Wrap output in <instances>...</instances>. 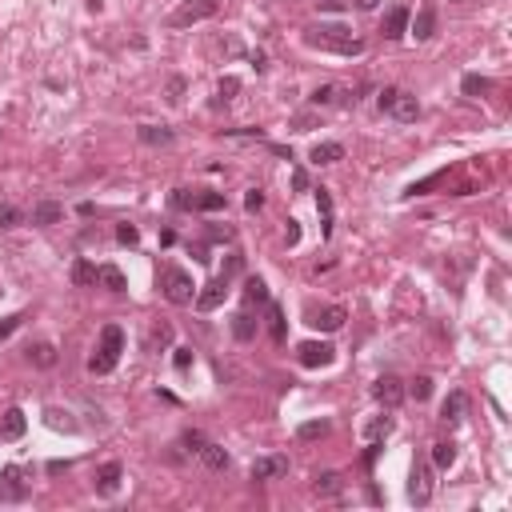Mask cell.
Returning <instances> with one entry per match:
<instances>
[{"mask_svg": "<svg viewBox=\"0 0 512 512\" xmlns=\"http://www.w3.org/2000/svg\"><path fill=\"white\" fill-rule=\"evenodd\" d=\"M304 40H308L312 48L340 52V56H360V52H365V40L352 36L344 24H312V29H304Z\"/></svg>", "mask_w": 512, "mask_h": 512, "instance_id": "1", "label": "cell"}, {"mask_svg": "<svg viewBox=\"0 0 512 512\" xmlns=\"http://www.w3.org/2000/svg\"><path fill=\"white\" fill-rule=\"evenodd\" d=\"M120 352H125V328L120 324H104L100 328V349L93 352V360H88V372L96 376H109L116 360H120Z\"/></svg>", "mask_w": 512, "mask_h": 512, "instance_id": "2", "label": "cell"}, {"mask_svg": "<svg viewBox=\"0 0 512 512\" xmlns=\"http://www.w3.org/2000/svg\"><path fill=\"white\" fill-rule=\"evenodd\" d=\"M160 292H164V301L176 304V308H184V304L196 301L192 276L184 269H176V264H164V269H160Z\"/></svg>", "mask_w": 512, "mask_h": 512, "instance_id": "3", "label": "cell"}, {"mask_svg": "<svg viewBox=\"0 0 512 512\" xmlns=\"http://www.w3.org/2000/svg\"><path fill=\"white\" fill-rule=\"evenodd\" d=\"M376 104H381V112H392L400 125H413L416 116H420V100L413 93H404V88H384L376 96Z\"/></svg>", "mask_w": 512, "mask_h": 512, "instance_id": "4", "label": "cell"}, {"mask_svg": "<svg viewBox=\"0 0 512 512\" xmlns=\"http://www.w3.org/2000/svg\"><path fill=\"white\" fill-rule=\"evenodd\" d=\"M216 0H189V4H180L173 16H168V24L173 29H189V24H200V20H208V16H216Z\"/></svg>", "mask_w": 512, "mask_h": 512, "instance_id": "5", "label": "cell"}, {"mask_svg": "<svg viewBox=\"0 0 512 512\" xmlns=\"http://www.w3.org/2000/svg\"><path fill=\"white\" fill-rule=\"evenodd\" d=\"M432 493H436V480H432V468L424 461H416L413 464V480H408V496H413V504H429Z\"/></svg>", "mask_w": 512, "mask_h": 512, "instance_id": "6", "label": "cell"}, {"mask_svg": "<svg viewBox=\"0 0 512 512\" xmlns=\"http://www.w3.org/2000/svg\"><path fill=\"white\" fill-rule=\"evenodd\" d=\"M304 368H328L336 360V349L333 344H324V340H304L301 349H296Z\"/></svg>", "mask_w": 512, "mask_h": 512, "instance_id": "7", "label": "cell"}, {"mask_svg": "<svg viewBox=\"0 0 512 512\" xmlns=\"http://www.w3.org/2000/svg\"><path fill=\"white\" fill-rule=\"evenodd\" d=\"M224 296H228V280L216 276V280H208V285L196 292V308H200V312H212V308L224 304Z\"/></svg>", "mask_w": 512, "mask_h": 512, "instance_id": "8", "label": "cell"}, {"mask_svg": "<svg viewBox=\"0 0 512 512\" xmlns=\"http://www.w3.org/2000/svg\"><path fill=\"white\" fill-rule=\"evenodd\" d=\"M120 480H125V468H120L116 461L100 464V468H96V493H100V496H116V493H120Z\"/></svg>", "mask_w": 512, "mask_h": 512, "instance_id": "9", "label": "cell"}, {"mask_svg": "<svg viewBox=\"0 0 512 512\" xmlns=\"http://www.w3.org/2000/svg\"><path fill=\"white\" fill-rule=\"evenodd\" d=\"M29 496V488H24V472L16 468V464H8L4 472H0V500H24Z\"/></svg>", "mask_w": 512, "mask_h": 512, "instance_id": "10", "label": "cell"}, {"mask_svg": "<svg viewBox=\"0 0 512 512\" xmlns=\"http://www.w3.org/2000/svg\"><path fill=\"white\" fill-rule=\"evenodd\" d=\"M408 24H413V36L416 40H429L432 32H436V4H420L416 8V16H408Z\"/></svg>", "mask_w": 512, "mask_h": 512, "instance_id": "11", "label": "cell"}, {"mask_svg": "<svg viewBox=\"0 0 512 512\" xmlns=\"http://www.w3.org/2000/svg\"><path fill=\"white\" fill-rule=\"evenodd\" d=\"M408 8H404V4H397V8H388V13H384V20H381V32L384 36H388V40H400V36H404V32H408Z\"/></svg>", "mask_w": 512, "mask_h": 512, "instance_id": "12", "label": "cell"}, {"mask_svg": "<svg viewBox=\"0 0 512 512\" xmlns=\"http://www.w3.org/2000/svg\"><path fill=\"white\" fill-rule=\"evenodd\" d=\"M372 397L381 400L384 408H397L400 400H404V384H400L397 376H381V381H376V388H372Z\"/></svg>", "mask_w": 512, "mask_h": 512, "instance_id": "13", "label": "cell"}, {"mask_svg": "<svg viewBox=\"0 0 512 512\" xmlns=\"http://www.w3.org/2000/svg\"><path fill=\"white\" fill-rule=\"evenodd\" d=\"M288 472V456H260L253 461V480H272Z\"/></svg>", "mask_w": 512, "mask_h": 512, "instance_id": "14", "label": "cell"}, {"mask_svg": "<svg viewBox=\"0 0 512 512\" xmlns=\"http://www.w3.org/2000/svg\"><path fill=\"white\" fill-rule=\"evenodd\" d=\"M24 429H29V420H24L20 408H8V413L0 416V440H20Z\"/></svg>", "mask_w": 512, "mask_h": 512, "instance_id": "15", "label": "cell"}, {"mask_svg": "<svg viewBox=\"0 0 512 512\" xmlns=\"http://www.w3.org/2000/svg\"><path fill=\"white\" fill-rule=\"evenodd\" d=\"M464 413H468V397L464 392H448V400L440 404V420L445 424H461Z\"/></svg>", "mask_w": 512, "mask_h": 512, "instance_id": "16", "label": "cell"}, {"mask_svg": "<svg viewBox=\"0 0 512 512\" xmlns=\"http://www.w3.org/2000/svg\"><path fill=\"white\" fill-rule=\"evenodd\" d=\"M344 320H349V312H344L340 304H333V308L317 312V317L308 320V324H317V328H324V333H336V328H344Z\"/></svg>", "mask_w": 512, "mask_h": 512, "instance_id": "17", "label": "cell"}, {"mask_svg": "<svg viewBox=\"0 0 512 512\" xmlns=\"http://www.w3.org/2000/svg\"><path fill=\"white\" fill-rule=\"evenodd\" d=\"M61 216H64V205H56V200H40V205H32V224H40V228L56 224Z\"/></svg>", "mask_w": 512, "mask_h": 512, "instance_id": "18", "label": "cell"}, {"mask_svg": "<svg viewBox=\"0 0 512 512\" xmlns=\"http://www.w3.org/2000/svg\"><path fill=\"white\" fill-rule=\"evenodd\" d=\"M96 280L109 288V292H125V288H128L125 272L116 269V264H100V269H96Z\"/></svg>", "mask_w": 512, "mask_h": 512, "instance_id": "19", "label": "cell"}, {"mask_svg": "<svg viewBox=\"0 0 512 512\" xmlns=\"http://www.w3.org/2000/svg\"><path fill=\"white\" fill-rule=\"evenodd\" d=\"M308 160L312 164H336V160H344V148L336 141H324V144H317L312 152H308Z\"/></svg>", "mask_w": 512, "mask_h": 512, "instance_id": "20", "label": "cell"}, {"mask_svg": "<svg viewBox=\"0 0 512 512\" xmlns=\"http://www.w3.org/2000/svg\"><path fill=\"white\" fill-rule=\"evenodd\" d=\"M29 360L36 368H52L56 365V344H48V340H40V344H29Z\"/></svg>", "mask_w": 512, "mask_h": 512, "instance_id": "21", "label": "cell"}, {"mask_svg": "<svg viewBox=\"0 0 512 512\" xmlns=\"http://www.w3.org/2000/svg\"><path fill=\"white\" fill-rule=\"evenodd\" d=\"M317 212H320V232L333 237V196H328V189H317Z\"/></svg>", "mask_w": 512, "mask_h": 512, "instance_id": "22", "label": "cell"}, {"mask_svg": "<svg viewBox=\"0 0 512 512\" xmlns=\"http://www.w3.org/2000/svg\"><path fill=\"white\" fill-rule=\"evenodd\" d=\"M200 461L212 468V472H221V468H228V452H224L221 445H212V440H205V448H200Z\"/></svg>", "mask_w": 512, "mask_h": 512, "instance_id": "23", "label": "cell"}, {"mask_svg": "<svg viewBox=\"0 0 512 512\" xmlns=\"http://www.w3.org/2000/svg\"><path fill=\"white\" fill-rule=\"evenodd\" d=\"M141 141L144 144H173V128H164V125H141Z\"/></svg>", "mask_w": 512, "mask_h": 512, "instance_id": "24", "label": "cell"}, {"mask_svg": "<svg viewBox=\"0 0 512 512\" xmlns=\"http://www.w3.org/2000/svg\"><path fill=\"white\" fill-rule=\"evenodd\" d=\"M244 301L248 304H269V285H264L260 276H248V280H244Z\"/></svg>", "mask_w": 512, "mask_h": 512, "instance_id": "25", "label": "cell"}, {"mask_svg": "<svg viewBox=\"0 0 512 512\" xmlns=\"http://www.w3.org/2000/svg\"><path fill=\"white\" fill-rule=\"evenodd\" d=\"M232 336H237V340H253V336H256L253 312H237V317H232Z\"/></svg>", "mask_w": 512, "mask_h": 512, "instance_id": "26", "label": "cell"}, {"mask_svg": "<svg viewBox=\"0 0 512 512\" xmlns=\"http://www.w3.org/2000/svg\"><path fill=\"white\" fill-rule=\"evenodd\" d=\"M452 461H456V445H452V440L432 445V464H436V468H452Z\"/></svg>", "mask_w": 512, "mask_h": 512, "instance_id": "27", "label": "cell"}, {"mask_svg": "<svg viewBox=\"0 0 512 512\" xmlns=\"http://www.w3.org/2000/svg\"><path fill=\"white\" fill-rule=\"evenodd\" d=\"M196 212H221L224 208V192H196Z\"/></svg>", "mask_w": 512, "mask_h": 512, "instance_id": "28", "label": "cell"}, {"mask_svg": "<svg viewBox=\"0 0 512 512\" xmlns=\"http://www.w3.org/2000/svg\"><path fill=\"white\" fill-rule=\"evenodd\" d=\"M72 285H77V288L96 285V269L88 264V260H77V264H72Z\"/></svg>", "mask_w": 512, "mask_h": 512, "instance_id": "29", "label": "cell"}, {"mask_svg": "<svg viewBox=\"0 0 512 512\" xmlns=\"http://www.w3.org/2000/svg\"><path fill=\"white\" fill-rule=\"evenodd\" d=\"M461 88H464V96H480V93H493V80H488V77H477V72H472V77L461 80Z\"/></svg>", "mask_w": 512, "mask_h": 512, "instance_id": "30", "label": "cell"}, {"mask_svg": "<svg viewBox=\"0 0 512 512\" xmlns=\"http://www.w3.org/2000/svg\"><path fill=\"white\" fill-rule=\"evenodd\" d=\"M48 424H52V429H61V432H77V420H72V416L68 413H61V408H48Z\"/></svg>", "mask_w": 512, "mask_h": 512, "instance_id": "31", "label": "cell"}, {"mask_svg": "<svg viewBox=\"0 0 512 512\" xmlns=\"http://www.w3.org/2000/svg\"><path fill=\"white\" fill-rule=\"evenodd\" d=\"M296 436L301 440H320V436H328V420H308V424H301Z\"/></svg>", "mask_w": 512, "mask_h": 512, "instance_id": "32", "label": "cell"}, {"mask_svg": "<svg viewBox=\"0 0 512 512\" xmlns=\"http://www.w3.org/2000/svg\"><path fill=\"white\" fill-rule=\"evenodd\" d=\"M336 100H340V88H336V84H320L317 93H312V104H336Z\"/></svg>", "mask_w": 512, "mask_h": 512, "instance_id": "33", "label": "cell"}, {"mask_svg": "<svg viewBox=\"0 0 512 512\" xmlns=\"http://www.w3.org/2000/svg\"><path fill=\"white\" fill-rule=\"evenodd\" d=\"M269 328H272V340L280 344V340H285V312H280L276 304L269 308Z\"/></svg>", "mask_w": 512, "mask_h": 512, "instance_id": "34", "label": "cell"}, {"mask_svg": "<svg viewBox=\"0 0 512 512\" xmlns=\"http://www.w3.org/2000/svg\"><path fill=\"white\" fill-rule=\"evenodd\" d=\"M16 224H24V212L13 205H0V228H16Z\"/></svg>", "mask_w": 512, "mask_h": 512, "instance_id": "35", "label": "cell"}, {"mask_svg": "<svg viewBox=\"0 0 512 512\" xmlns=\"http://www.w3.org/2000/svg\"><path fill=\"white\" fill-rule=\"evenodd\" d=\"M408 397H413V400H429L432 397V381H429V376H416V381L408 384Z\"/></svg>", "mask_w": 512, "mask_h": 512, "instance_id": "36", "label": "cell"}, {"mask_svg": "<svg viewBox=\"0 0 512 512\" xmlns=\"http://www.w3.org/2000/svg\"><path fill=\"white\" fill-rule=\"evenodd\" d=\"M317 493L336 496V493H340V477H336V472H324V477H317Z\"/></svg>", "mask_w": 512, "mask_h": 512, "instance_id": "37", "label": "cell"}, {"mask_svg": "<svg viewBox=\"0 0 512 512\" xmlns=\"http://www.w3.org/2000/svg\"><path fill=\"white\" fill-rule=\"evenodd\" d=\"M388 429H392V424H388V420H384V416H381V420H372V424H368V429H365V436H368V440H372V445H376L381 436H388Z\"/></svg>", "mask_w": 512, "mask_h": 512, "instance_id": "38", "label": "cell"}, {"mask_svg": "<svg viewBox=\"0 0 512 512\" xmlns=\"http://www.w3.org/2000/svg\"><path fill=\"white\" fill-rule=\"evenodd\" d=\"M20 320H24L20 312H13V317H4V320H0V340H8V336H13L16 328H20Z\"/></svg>", "mask_w": 512, "mask_h": 512, "instance_id": "39", "label": "cell"}, {"mask_svg": "<svg viewBox=\"0 0 512 512\" xmlns=\"http://www.w3.org/2000/svg\"><path fill=\"white\" fill-rule=\"evenodd\" d=\"M240 269H244V260H240V256L232 253V256H228V260H224V272H221V276H224V280H232V276H237Z\"/></svg>", "mask_w": 512, "mask_h": 512, "instance_id": "40", "label": "cell"}, {"mask_svg": "<svg viewBox=\"0 0 512 512\" xmlns=\"http://www.w3.org/2000/svg\"><path fill=\"white\" fill-rule=\"evenodd\" d=\"M116 240H120V244H136V240H141V232H136L132 224H120V228H116Z\"/></svg>", "mask_w": 512, "mask_h": 512, "instance_id": "41", "label": "cell"}, {"mask_svg": "<svg viewBox=\"0 0 512 512\" xmlns=\"http://www.w3.org/2000/svg\"><path fill=\"white\" fill-rule=\"evenodd\" d=\"M173 205H176V208H192V205H196V192H189V189H176Z\"/></svg>", "mask_w": 512, "mask_h": 512, "instance_id": "42", "label": "cell"}, {"mask_svg": "<svg viewBox=\"0 0 512 512\" xmlns=\"http://www.w3.org/2000/svg\"><path fill=\"white\" fill-rule=\"evenodd\" d=\"M244 208H248V212L264 208V192H260V189H248V196H244Z\"/></svg>", "mask_w": 512, "mask_h": 512, "instance_id": "43", "label": "cell"}, {"mask_svg": "<svg viewBox=\"0 0 512 512\" xmlns=\"http://www.w3.org/2000/svg\"><path fill=\"white\" fill-rule=\"evenodd\" d=\"M237 93H240V80H237V77H224V80H221V96L228 100V96H237Z\"/></svg>", "mask_w": 512, "mask_h": 512, "instance_id": "44", "label": "cell"}, {"mask_svg": "<svg viewBox=\"0 0 512 512\" xmlns=\"http://www.w3.org/2000/svg\"><path fill=\"white\" fill-rule=\"evenodd\" d=\"M184 445H189L192 452H200V448H205V432H196V429L184 432Z\"/></svg>", "mask_w": 512, "mask_h": 512, "instance_id": "45", "label": "cell"}, {"mask_svg": "<svg viewBox=\"0 0 512 512\" xmlns=\"http://www.w3.org/2000/svg\"><path fill=\"white\" fill-rule=\"evenodd\" d=\"M180 96H184V80H180V77H173V80H168V100L176 104Z\"/></svg>", "mask_w": 512, "mask_h": 512, "instance_id": "46", "label": "cell"}, {"mask_svg": "<svg viewBox=\"0 0 512 512\" xmlns=\"http://www.w3.org/2000/svg\"><path fill=\"white\" fill-rule=\"evenodd\" d=\"M189 365H192V349H176V368L189 372Z\"/></svg>", "mask_w": 512, "mask_h": 512, "instance_id": "47", "label": "cell"}, {"mask_svg": "<svg viewBox=\"0 0 512 512\" xmlns=\"http://www.w3.org/2000/svg\"><path fill=\"white\" fill-rule=\"evenodd\" d=\"M292 189H296V192L308 189V173H304V168H292Z\"/></svg>", "mask_w": 512, "mask_h": 512, "instance_id": "48", "label": "cell"}, {"mask_svg": "<svg viewBox=\"0 0 512 512\" xmlns=\"http://www.w3.org/2000/svg\"><path fill=\"white\" fill-rule=\"evenodd\" d=\"M285 240H288V244H296V240H301V224H296V221H288V228H285Z\"/></svg>", "mask_w": 512, "mask_h": 512, "instance_id": "49", "label": "cell"}, {"mask_svg": "<svg viewBox=\"0 0 512 512\" xmlns=\"http://www.w3.org/2000/svg\"><path fill=\"white\" fill-rule=\"evenodd\" d=\"M320 8H328V13H340V8H344V0H320Z\"/></svg>", "mask_w": 512, "mask_h": 512, "instance_id": "50", "label": "cell"}, {"mask_svg": "<svg viewBox=\"0 0 512 512\" xmlns=\"http://www.w3.org/2000/svg\"><path fill=\"white\" fill-rule=\"evenodd\" d=\"M376 4H381V0H356V8H365V13H372Z\"/></svg>", "mask_w": 512, "mask_h": 512, "instance_id": "51", "label": "cell"}, {"mask_svg": "<svg viewBox=\"0 0 512 512\" xmlns=\"http://www.w3.org/2000/svg\"><path fill=\"white\" fill-rule=\"evenodd\" d=\"M104 8V0H88V13H100Z\"/></svg>", "mask_w": 512, "mask_h": 512, "instance_id": "52", "label": "cell"}]
</instances>
